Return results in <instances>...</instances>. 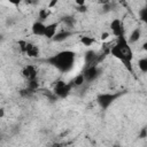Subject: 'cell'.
<instances>
[{"label": "cell", "mask_w": 147, "mask_h": 147, "mask_svg": "<svg viewBox=\"0 0 147 147\" xmlns=\"http://www.w3.org/2000/svg\"><path fill=\"white\" fill-rule=\"evenodd\" d=\"M109 54L115 59H117L118 61H121L130 72H133V67H132L133 51L131 45L127 42L125 36L116 38V41L109 48Z\"/></svg>", "instance_id": "cell-1"}, {"label": "cell", "mask_w": 147, "mask_h": 147, "mask_svg": "<svg viewBox=\"0 0 147 147\" xmlns=\"http://www.w3.org/2000/svg\"><path fill=\"white\" fill-rule=\"evenodd\" d=\"M51 65H53L56 70H59L62 74L70 72L75 65L76 61V53L70 49L60 51L56 54L49 56L46 60Z\"/></svg>", "instance_id": "cell-2"}, {"label": "cell", "mask_w": 147, "mask_h": 147, "mask_svg": "<svg viewBox=\"0 0 147 147\" xmlns=\"http://www.w3.org/2000/svg\"><path fill=\"white\" fill-rule=\"evenodd\" d=\"M72 85L65 80H62V79H59L54 83V86H53V94L56 96V98H60V99H64L67 98L71 90H72Z\"/></svg>", "instance_id": "cell-3"}, {"label": "cell", "mask_w": 147, "mask_h": 147, "mask_svg": "<svg viewBox=\"0 0 147 147\" xmlns=\"http://www.w3.org/2000/svg\"><path fill=\"white\" fill-rule=\"evenodd\" d=\"M18 47L21 49L22 53H24L30 59H37L40 55V49L39 46H37L36 44L31 42V41H26V40H20L18 41Z\"/></svg>", "instance_id": "cell-4"}, {"label": "cell", "mask_w": 147, "mask_h": 147, "mask_svg": "<svg viewBox=\"0 0 147 147\" xmlns=\"http://www.w3.org/2000/svg\"><path fill=\"white\" fill-rule=\"evenodd\" d=\"M118 93H100L96 96V102L102 109H107L118 98Z\"/></svg>", "instance_id": "cell-5"}, {"label": "cell", "mask_w": 147, "mask_h": 147, "mask_svg": "<svg viewBox=\"0 0 147 147\" xmlns=\"http://www.w3.org/2000/svg\"><path fill=\"white\" fill-rule=\"evenodd\" d=\"M21 75L26 82H32L38 79V69L34 64H26L22 68Z\"/></svg>", "instance_id": "cell-6"}, {"label": "cell", "mask_w": 147, "mask_h": 147, "mask_svg": "<svg viewBox=\"0 0 147 147\" xmlns=\"http://www.w3.org/2000/svg\"><path fill=\"white\" fill-rule=\"evenodd\" d=\"M82 74L84 75L85 82L86 83H91V82H94L100 76V69H99V67L96 64H92V65L86 67L85 70Z\"/></svg>", "instance_id": "cell-7"}, {"label": "cell", "mask_w": 147, "mask_h": 147, "mask_svg": "<svg viewBox=\"0 0 147 147\" xmlns=\"http://www.w3.org/2000/svg\"><path fill=\"white\" fill-rule=\"evenodd\" d=\"M110 30H111V34L116 38L125 36V26L119 18H114L110 22Z\"/></svg>", "instance_id": "cell-8"}, {"label": "cell", "mask_w": 147, "mask_h": 147, "mask_svg": "<svg viewBox=\"0 0 147 147\" xmlns=\"http://www.w3.org/2000/svg\"><path fill=\"white\" fill-rule=\"evenodd\" d=\"M45 29H46V24L44 22H40V21H36L31 25V32L36 37H44Z\"/></svg>", "instance_id": "cell-9"}, {"label": "cell", "mask_w": 147, "mask_h": 147, "mask_svg": "<svg viewBox=\"0 0 147 147\" xmlns=\"http://www.w3.org/2000/svg\"><path fill=\"white\" fill-rule=\"evenodd\" d=\"M71 36H72V31L63 29V30L57 31V32H56V34L53 37V39H52V40H53L54 42H63V41L68 40Z\"/></svg>", "instance_id": "cell-10"}, {"label": "cell", "mask_w": 147, "mask_h": 147, "mask_svg": "<svg viewBox=\"0 0 147 147\" xmlns=\"http://www.w3.org/2000/svg\"><path fill=\"white\" fill-rule=\"evenodd\" d=\"M57 29H59V23L57 22H52V23H48L46 24V29H45V34L44 37L46 39H53V37L56 34L57 32Z\"/></svg>", "instance_id": "cell-11"}, {"label": "cell", "mask_w": 147, "mask_h": 147, "mask_svg": "<svg viewBox=\"0 0 147 147\" xmlns=\"http://www.w3.org/2000/svg\"><path fill=\"white\" fill-rule=\"evenodd\" d=\"M96 61H98V54L93 49H88L85 55H84V62L86 64V67L88 65H92V64H96Z\"/></svg>", "instance_id": "cell-12"}, {"label": "cell", "mask_w": 147, "mask_h": 147, "mask_svg": "<svg viewBox=\"0 0 147 147\" xmlns=\"http://www.w3.org/2000/svg\"><path fill=\"white\" fill-rule=\"evenodd\" d=\"M141 38V29L140 28H134L131 33L129 34V37H126V40L127 42L131 45V44H134V42H138Z\"/></svg>", "instance_id": "cell-13"}, {"label": "cell", "mask_w": 147, "mask_h": 147, "mask_svg": "<svg viewBox=\"0 0 147 147\" xmlns=\"http://www.w3.org/2000/svg\"><path fill=\"white\" fill-rule=\"evenodd\" d=\"M62 23L64 24L65 30H70V31H71V29H72L74 25H75V18H74V16L65 15V16H63V18H62Z\"/></svg>", "instance_id": "cell-14"}, {"label": "cell", "mask_w": 147, "mask_h": 147, "mask_svg": "<svg viewBox=\"0 0 147 147\" xmlns=\"http://www.w3.org/2000/svg\"><path fill=\"white\" fill-rule=\"evenodd\" d=\"M84 83H86V82H85V78H84V75H83V74L76 75V76L74 77V79L70 82V84L72 85V87H79V86H82Z\"/></svg>", "instance_id": "cell-15"}, {"label": "cell", "mask_w": 147, "mask_h": 147, "mask_svg": "<svg viewBox=\"0 0 147 147\" xmlns=\"http://www.w3.org/2000/svg\"><path fill=\"white\" fill-rule=\"evenodd\" d=\"M49 15H51V9H48V8H41L38 11V17H39L40 22H45L49 17Z\"/></svg>", "instance_id": "cell-16"}, {"label": "cell", "mask_w": 147, "mask_h": 147, "mask_svg": "<svg viewBox=\"0 0 147 147\" xmlns=\"http://www.w3.org/2000/svg\"><path fill=\"white\" fill-rule=\"evenodd\" d=\"M80 42L83 44V46L90 47V46H92L95 42V39L92 36H82L80 37Z\"/></svg>", "instance_id": "cell-17"}, {"label": "cell", "mask_w": 147, "mask_h": 147, "mask_svg": "<svg viewBox=\"0 0 147 147\" xmlns=\"http://www.w3.org/2000/svg\"><path fill=\"white\" fill-rule=\"evenodd\" d=\"M137 65H138V69L140 70V72L142 74H146L147 72V57H140L137 62Z\"/></svg>", "instance_id": "cell-18"}, {"label": "cell", "mask_w": 147, "mask_h": 147, "mask_svg": "<svg viewBox=\"0 0 147 147\" xmlns=\"http://www.w3.org/2000/svg\"><path fill=\"white\" fill-rule=\"evenodd\" d=\"M139 16H140V18H141L142 21H146V18H147V9H146V8L140 9V10H139Z\"/></svg>", "instance_id": "cell-19"}, {"label": "cell", "mask_w": 147, "mask_h": 147, "mask_svg": "<svg viewBox=\"0 0 147 147\" xmlns=\"http://www.w3.org/2000/svg\"><path fill=\"white\" fill-rule=\"evenodd\" d=\"M108 37H110V33H108V32H103V33L101 34V39H102V40L108 39Z\"/></svg>", "instance_id": "cell-20"}, {"label": "cell", "mask_w": 147, "mask_h": 147, "mask_svg": "<svg viewBox=\"0 0 147 147\" xmlns=\"http://www.w3.org/2000/svg\"><path fill=\"white\" fill-rule=\"evenodd\" d=\"M5 116V109L3 108H0V118H2Z\"/></svg>", "instance_id": "cell-21"}]
</instances>
